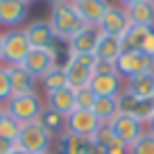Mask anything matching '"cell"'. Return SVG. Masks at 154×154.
Masks as SVG:
<instances>
[{"label":"cell","mask_w":154,"mask_h":154,"mask_svg":"<svg viewBox=\"0 0 154 154\" xmlns=\"http://www.w3.org/2000/svg\"><path fill=\"white\" fill-rule=\"evenodd\" d=\"M9 154H27V152H23V149H20V147H14V149H11Z\"/></svg>","instance_id":"obj_39"},{"label":"cell","mask_w":154,"mask_h":154,"mask_svg":"<svg viewBox=\"0 0 154 154\" xmlns=\"http://www.w3.org/2000/svg\"><path fill=\"white\" fill-rule=\"evenodd\" d=\"M50 25H52L54 34L61 38H68L70 41L72 36H75L77 32H82L86 25H84V20L79 18V14L75 11V7H72V2L68 0V2H63V5H57L50 9Z\"/></svg>","instance_id":"obj_2"},{"label":"cell","mask_w":154,"mask_h":154,"mask_svg":"<svg viewBox=\"0 0 154 154\" xmlns=\"http://www.w3.org/2000/svg\"><path fill=\"white\" fill-rule=\"evenodd\" d=\"M41 84H43L45 93H52V91H59V88H66L68 86V77H66V70L59 66L50 68L43 77H41Z\"/></svg>","instance_id":"obj_26"},{"label":"cell","mask_w":154,"mask_h":154,"mask_svg":"<svg viewBox=\"0 0 154 154\" xmlns=\"http://www.w3.org/2000/svg\"><path fill=\"white\" fill-rule=\"evenodd\" d=\"M43 154H54V152H43Z\"/></svg>","instance_id":"obj_43"},{"label":"cell","mask_w":154,"mask_h":154,"mask_svg":"<svg viewBox=\"0 0 154 154\" xmlns=\"http://www.w3.org/2000/svg\"><path fill=\"white\" fill-rule=\"evenodd\" d=\"M125 91L134 93V95H140V97H154V70L129 77L125 82Z\"/></svg>","instance_id":"obj_23"},{"label":"cell","mask_w":154,"mask_h":154,"mask_svg":"<svg viewBox=\"0 0 154 154\" xmlns=\"http://www.w3.org/2000/svg\"><path fill=\"white\" fill-rule=\"evenodd\" d=\"M45 109V102L41 100L38 93H25V95H11L5 102V111L18 120L20 125H27V122L38 120L41 111Z\"/></svg>","instance_id":"obj_1"},{"label":"cell","mask_w":154,"mask_h":154,"mask_svg":"<svg viewBox=\"0 0 154 154\" xmlns=\"http://www.w3.org/2000/svg\"><path fill=\"white\" fill-rule=\"evenodd\" d=\"M29 50H32V45H29L23 29H9L2 34V61H5V66H23Z\"/></svg>","instance_id":"obj_6"},{"label":"cell","mask_w":154,"mask_h":154,"mask_svg":"<svg viewBox=\"0 0 154 154\" xmlns=\"http://www.w3.org/2000/svg\"><path fill=\"white\" fill-rule=\"evenodd\" d=\"M145 129H147L149 134H154V116H152V118H149V120H147V125H145Z\"/></svg>","instance_id":"obj_38"},{"label":"cell","mask_w":154,"mask_h":154,"mask_svg":"<svg viewBox=\"0 0 154 154\" xmlns=\"http://www.w3.org/2000/svg\"><path fill=\"white\" fill-rule=\"evenodd\" d=\"M52 147L54 154H86L91 143H88V138H82L72 131H63L61 136L52 140Z\"/></svg>","instance_id":"obj_17"},{"label":"cell","mask_w":154,"mask_h":154,"mask_svg":"<svg viewBox=\"0 0 154 154\" xmlns=\"http://www.w3.org/2000/svg\"><path fill=\"white\" fill-rule=\"evenodd\" d=\"M91 88L97 97H118L125 91V84H122V77L118 75L116 66L97 63V70L91 79Z\"/></svg>","instance_id":"obj_5"},{"label":"cell","mask_w":154,"mask_h":154,"mask_svg":"<svg viewBox=\"0 0 154 154\" xmlns=\"http://www.w3.org/2000/svg\"><path fill=\"white\" fill-rule=\"evenodd\" d=\"M116 70L120 77L129 79V77H136L140 72L154 70V59L143 54L140 50H122V54L116 61Z\"/></svg>","instance_id":"obj_7"},{"label":"cell","mask_w":154,"mask_h":154,"mask_svg":"<svg viewBox=\"0 0 154 154\" xmlns=\"http://www.w3.org/2000/svg\"><path fill=\"white\" fill-rule=\"evenodd\" d=\"M25 2H27V5H29V2H34V0H25Z\"/></svg>","instance_id":"obj_42"},{"label":"cell","mask_w":154,"mask_h":154,"mask_svg":"<svg viewBox=\"0 0 154 154\" xmlns=\"http://www.w3.org/2000/svg\"><path fill=\"white\" fill-rule=\"evenodd\" d=\"M86 154H106V147H102V145H91Z\"/></svg>","instance_id":"obj_35"},{"label":"cell","mask_w":154,"mask_h":154,"mask_svg":"<svg viewBox=\"0 0 154 154\" xmlns=\"http://www.w3.org/2000/svg\"><path fill=\"white\" fill-rule=\"evenodd\" d=\"M140 52L143 54H147V57H152L154 59V27L147 32V36H145V41H143V45H140Z\"/></svg>","instance_id":"obj_32"},{"label":"cell","mask_w":154,"mask_h":154,"mask_svg":"<svg viewBox=\"0 0 154 154\" xmlns=\"http://www.w3.org/2000/svg\"><path fill=\"white\" fill-rule=\"evenodd\" d=\"M95 100H97V95L93 93L91 86H84V88H77L75 91V109H91L93 111Z\"/></svg>","instance_id":"obj_30"},{"label":"cell","mask_w":154,"mask_h":154,"mask_svg":"<svg viewBox=\"0 0 154 154\" xmlns=\"http://www.w3.org/2000/svg\"><path fill=\"white\" fill-rule=\"evenodd\" d=\"M38 122H41V127H43L52 138H57V136H61L63 131H68V116L59 113V111L50 109V106H45V109L41 111Z\"/></svg>","instance_id":"obj_20"},{"label":"cell","mask_w":154,"mask_h":154,"mask_svg":"<svg viewBox=\"0 0 154 154\" xmlns=\"http://www.w3.org/2000/svg\"><path fill=\"white\" fill-rule=\"evenodd\" d=\"M152 27H140V25H129L127 27V32L120 36L122 41V50H140V45H143L145 36H147V32Z\"/></svg>","instance_id":"obj_25"},{"label":"cell","mask_w":154,"mask_h":154,"mask_svg":"<svg viewBox=\"0 0 154 154\" xmlns=\"http://www.w3.org/2000/svg\"><path fill=\"white\" fill-rule=\"evenodd\" d=\"M97 38H100V29L86 25L82 32H77L75 36L68 41V43H70V52L72 54H95Z\"/></svg>","instance_id":"obj_19"},{"label":"cell","mask_w":154,"mask_h":154,"mask_svg":"<svg viewBox=\"0 0 154 154\" xmlns=\"http://www.w3.org/2000/svg\"><path fill=\"white\" fill-rule=\"evenodd\" d=\"M109 127H111V131H113L116 140H120L125 147H129L134 140H138L140 134L145 131L143 122L131 118V116H127V113H118L113 120L109 122Z\"/></svg>","instance_id":"obj_9"},{"label":"cell","mask_w":154,"mask_h":154,"mask_svg":"<svg viewBox=\"0 0 154 154\" xmlns=\"http://www.w3.org/2000/svg\"><path fill=\"white\" fill-rule=\"evenodd\" d=\"M14 147H16V143H9V140L0 138V154H9Z\"/></svg>","instance_id":"obj_34"},{"label":"cell","mask_w":154,"mask_h":154,"mask_svg":"<svg viewBox=\"0 0 154 154\" xmlns=\"http://www.w3.org/2000/svg\"><path fill=\"white\" fill-rule=\"evenodd\" d=\"M93 113L102 125H109L116 116L120 113V104H118V97H97L95 104H93Z\"/></svg>","instance_id":"obj_24"},{"label":"cell","mask_w":154,"mask_h":154,"mask_svg":"<svg viewBox=\"0 0 154 154\" xmlns=\"http://www.w3.org/2000/svg\"><path fill=\"white\" fill-rule=\"evenodd\" d=\"M11 95H14V93H11L9 70H7V66H2V63H0V104H5Z\"/></svg>","instance_id":"obj_31"},{"label":"cell","mask_w":154,"mask_h":154,"mask_svg":"<svg viewBox=\"0 0 154 154\" xmlns=\"http://www.w3.org/2000/svg\"><path fill=\"white\" fill-rule=\"evenodd\" d=\"M45 2H48V5H50V9H52V7H57V5H63V2H68V0H45Z\"/></svg>","instance_id":"obj_37"},{"label":"cell","mask_w":154,"mask_h":154,"mask_svg":"<svg viewBox=\"0 0 154 154\" xmlns=\"http://www.w3.org/2000/svg\"><path fill=\"white\" fill-rule=\"evenodd\" d=\"M0 63H2V34H0Z\"/></svg>","instance_id":"obj_40"},{"label":"cell","mask_w":154,"mask_h":154,"mask_svg":"<svg viewBox=\"0 0 154 154\" xmlns=\"http://www.w3.org/2000/svg\"><path fill=\"white\" fill-rule=\"evenodd\" d=\"M52 140L54 138L41 127V122L34 120V122H27V125L20 127V136L16 140V147H20L27 154H43V152H50Z\"/></svg>","instance_id":"obj_4"},{"label":"cell","mask_w":154,"mask_h":154,"mask_svg":"<svg viewBox=\"0 0 154 154\" xmlns=\"http://www.w3.org/2000/svg\"><path fill=\"white\" fill-rule=\"evenodd\" d=\"M97 57L95 54H72L70 61L66 63V77H68V86L72 91L84 86H91V79L97 70Z\"/></svg>","instance_id":"obj_3"},{"label":"cell","mask_w":154,"mask_h":154,"mask_svg":"<svg viewBox=\"0 0 154 154\" xmlns=\"http://www.w3.org/2000/svg\"><path fill=\"white\" fill-rule=\"evenodd\" d=\"M23 32H25V36H27V41H29L32 48H50V43H52L54 36H57L48 18L32 20Z\"/></svg>","instance_id":"obj_14"},{"label":"cell","mask_w":154,"mask_h":154,"mask_svg":"<svg viewBox=\"0 0 154 154\" xmlns=\"http://www.w3.org/2000/svg\"><path fill=\"white\" fill-rule=\"evenodd\" d=\"M2 116H5V104H0V120H2Z\"/></svg>","instance_id":"obj_41"},{"label":"cell","mask_w":154,"mask_h":154,"mask_svg":"<svg viewBox=\"0 0 154 154\" xmlns=\"http://www.w3.org/2000/svg\"><path fill=\"white\" fill-rule=\"evenodd\" d=\"M127 152L129 154H154V134H149L147 129L140 134L138 140H134V143L127 147Z\"/></svg>","instance_id":"obj_28"},{"label":"cell","mask_w":154,"mask_h":154,"mask_svg":"<svg viewBox=\"0 0 154 154\" xmlns=\"http://www.w3.org/2000/svg\"><path fill=\"white\" fill-rule=\"evenodd\" d=\"M45 106H50V109L59 111V113H63V116H70L72 111H75V91H72L70 86H66V88L48 93Z\"/></svg>","instance_id":"obj_21"},{"label":"cell","mask_w":154,"mask_h":154,"mask_svg":"<svg viewBox=\"0 0 154 154\" xmlns=\"http://www.w3.org/2000/svg\"><path fill=\"white\" fill-rule=\"evenodd\" d=\"M70 2L79 14V18L84 20V25H88V27H97L104 18L106 9L111 7L109 0H70Z\"/></svg>","instance_id":"obj_10"},{"label":"cell","mask_w":154,"mask_h":154,"mask_svg":"<svg viewBox=\"0 0 154 154\" xmlns=\"http://www.w3.org/2000/svg\"><path fill=\"white\" fill-rule=\"evenodd\" d=\"M9 70V82L14 95H25V93H36V77L27 72L23 66H7Z\"/></svg>","instance_id":"obj_18"},{"label":"cell","mask_w":154,"mask_h":154,"mask_svg":"<svg viewBox=\"0 0 154 154\" xmlns=\"http://www.w3.org/2000/svg\"><path fill=\"white\" fill-rule=\"evenodd\" d=\"M149 2H152V5H154V0H149Z\"/></svg>","instance_id":"obj_44"},{"label":"cell","mask_w":154,"mask_h":154,"mask_svg":"<svg viewBox=\"0 0 154 154\" xmlns=\"http://www.w3.org/2000/svg\"><path fill=\"white\" fill-rule=\"evenodd\" d=\"M106 154H129V152H127V147L120 143V140H116L111 147H106Z\"/></svg>","instance_id":"obj_33"},{"label":"cell","mask_w":154,"mask_h":154,"mask_svg":"<svg viewBox=\"0 0 154 154\" xmlns=\"http://www.w3.org/2000/svg\"><path fill=\"white\" fill-rule=\"evenodd\" d=\"M129 16H127V11L122 9V7L118 5H111L109 9H106L104 18H102V23L97 25V29H100L102 34H111V36H122V34L127 32V27H129Z\"/></svg>","instance_id":"obj_13"},{"label":"cell","mask_w":154,"mask_h":154,"mask_svg":"<svg viewBox=\"0 0 154 154\" xmlns=\"http://www.w3.org/2000/svg\"><path fill=\"white\" fill-rule=\"evenodd\" d=\"M122 54V41L120 36H111V34H102L97 38L95 45V57L100 63H109V66H116L118 57Z\"/></svg>","instance_id":"obj_16"},{"label":"cell","mask_w":154,"mask_h":154,"mask_svg":"<svg viewBox=\"0 0 154 154\" xmlns=\"http://www.w3.org/2000/svg\"><path fill=\"white\" fill-rule=\"evenodd\" d=\"M102 122L95 118L91 109H75L70 116H68V131L82 136V138H91L93 131L100 127Z\"/></svg>","instance_id":"obj_12"},{"label":"cell","mask_w":154,"mask_h":154,"mask_svg":"<svg viewBox=\"0 0 154 154\" xmlns=\"http://www.w3.org/2000/svg\"><path fill=\"white\" fill-rule=\"evenodd\" d=\"M127 16H129L131 25H140V27H154V5L149 0H140L136 5L127 7Z\"/></svg>","instance_id":"obj_22"},{"label":"cell","mask_w":154,"mask_h":154,"mask_svg":"<svg viewBox=\"0 0 154 154\" xmlns=\"http://www.w3.org/2000/svg\"><path fill=\"white\" fill-rule=\"evenodd\" d=\"M29 14V5L25 0H0V25L9 29H18Z\"/></svg>","instance_id":"obj_11"},{"label":"cell","mask_w":154,"mask_h":154,"mask_svg":"<svg viewBox=\"0 0 154 154\" xmlns=\"http://www.w3.org/2000/svg\"><path fill=\"white\" fill-rule=\"evenodd\" d=\"M136 2H140V0H118V7H122V9H127V7L136 5Z\"/></svg>","instance_id":"obj_36"},{"label":"cell","mask_w":154,"mask_h":154,"mask_svg":"<svg viewBox=\"0 0 154 154\" xmlns=\"http://www.w3.org/2000/svg\"><path fill=\"white\" fill-rule=\"evenodd\" d=\"M23 68L27 72H32L36 79H41L50 68H54V59H52L48 48H32L29 54L25 57V61H23Z\"/></svg>","instance_id":"obj_15"},{"label":"cell","mask_w":154,"mask_h":154,"mask_svg":"<svg viewBox=\"0 0 154 154\" xmlns=\"http://www.w3.org/2000/svg\"><path fill=\"white\" fill-rule=\"evenodd\" d=\"M118 104H120V113L131 116V118L140 120L143 125H147V120L154 116V97H140V95L122 91L118 95Z\"/></svg>","instance_id":"obj_8"},{"label":"cell","mask_w":154,"mask_h":154,"mask_svg":"<svg viewBox=\"0 0 154 154\" xmlns=\"http://www.w3.org/2000/svg\"><path fill=\"white\" fill-rule=\"evenodd\" d=\"M20 127H23V125H20L18 120H14V118L5 111L2 120H0V138L9 140V143H16L18 136H20Z\"/></svg>","instance_id":"obj_27"},{"label":"cell","mask_w":154,"mask_h":154,"mask_svg":"<svg viewBox=\"0 0 154 154\" xmlns=\"http://www.w3.org/2000/svg\"><path fill=\"white\" fill-rule=\"evenodd\" d=\"M88 143L91 145H102V147H111V145L116 143V136H113V131H111L109 125H100L93 131V136L88 138Z\"/></svg>","instance_id":"obj_29"}]
</instances>
